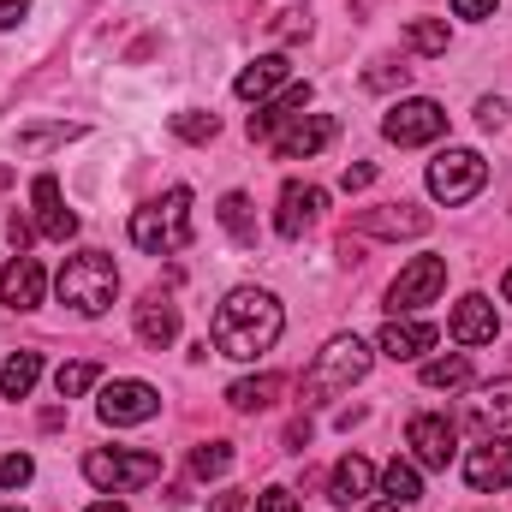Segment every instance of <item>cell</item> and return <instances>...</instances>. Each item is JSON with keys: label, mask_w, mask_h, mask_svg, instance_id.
I'll return each mask as SVG.
<instances>
[{"label": "cell", "mask_w": 512, "mask_h": 512, "mask_svg": "<svg viewBox=\"0 0 512 512\" xmlns=\"http://www.w3.org/2000/svg\"><path fill=\"white\" fill-rule=\"evenodd\" d=\"M376 346H382L393 364H411V358L435 352V328H429V322H399V316H393V322L382 328V340H376Z\"/></svg>", "instance_id": "22"}, {"label": "cell", "mask_w": 512, "mask_h": 512, "mask_svg": "<svg viewBox=\"0 0 512 512\" xmlns=\"http://www.w3.org/2000/svg\"><path fill=\"white\" fill-rule=\"evenodd\" d=\"M280 376H245V382H233L227 387V405H233V411H268V405H274V399H280Z\"/></svg>", "instance_id": "24"}, {"label": "cell", "mask_w": 512, "mask_h": 512, "mask_svg": "<svg viewBox=\"0 0 512 512\" xmlns=\"http://www.w3.org/2000/svg\"><path fill=\"white\" fill-rule=\"evenodd\" d=\"M131 245L143 256H173L191 245V191L185 185H173L167 197H155V203H143L137 215H131Z\"/></svg>", "instance_id": "3"}, {"label": "cell", "mask_w": 512, "mask_h": 512, "mask_svg": "<svg viewBox=\"0 0 512 512\" xmlns=\"http://www.w3.org/2000/svg\"><path fill=\"white\" fill-rule=\"evenodd\" d=\"M501 0H453V18H495Z\"/></svg>", "instance_id": "39"}, {"label": "cell", "mask_w": 512, "mask_h": 512, "mask_svg": "<svg viewBox=\"0 0 512 512\" xmlns=\"http://www.w3.org/2000/svg\"><path fill=\"white\" fill-rule=\"evenodd\" d=\"M227 465H233V447H227V441H203V447L191 453V471H197L203 483H209V477H221Z\"/></svg>", "instance_id": "31"}, {"label": "cell", "mask_w": 512, "mask_h": 512, "mask_svg": "<svg viewBox=\"0 0 512 512\" xmlns=\"http://www.w3.org/2000/svg\"><path fill=\"white\" fill-rule=\"evenodd\" d=\"M370 346L358 340V334H334L322 352H316V364H310V376H304V405H322V399H334V393H346L352 382H364L370 376Z\"/></svg>", "instance_id": "4"}, {"label": "cell", "mask_w": 512, "mask_h": 512, "mask_svg": "<svg viewBox=\"0 0 512 512\" xmlns=\"http://www.w3.org/2000/svg\"><path fill=\"white\" fill-rule=\"evenodd\" d=\"M24 12H30V0H0V30L24 24Z\"/></svg>", "instance_id": "41"}, {"label": "cell", "mask_w": 512, "mask_h": 512, "mask_svg": "<svg viewBox=\"0 0 512 512\" xmlns=\"http://www.w3.org/2000/svg\"><path fill=\"white\" fill-rule=\"evenodd\" d=\"M280 42H298V36H310V12H280Z\"/></svg>", "instance_id": "37"}, {"label": "cell", "mask_w": 512, "mask_h": 512, "mask_svg": "<svg viewBox=\"0 0 512 512\" xmlns=\"http://www.w3.org/2000/svg\"><path fill=\"white\" fill-rule=\"evenodd\" d=\"M465 483H471L477 495H501V489H512V441L507 435H483V447H471Z\"/></svg>", "instance_id": "11"}, {"label": "cell", "mask_w": 512, "mask_h": 512, "mask_svg": "<svg viewBox=\"0 0 512 512\" xmlns=\"http://www.w3.org/2000/svg\"><path fill=\"white\" fill-rule=\"evenodd\" d=\"M54 387H60V399H78V393H90V387H96V364H90V358H72V364H60V370H54Z\"/></svg>", "instance_id": "30"}, {"label": "cell", "mask_w": 512, "mask_h": 512, "mask_svg": "<svg viewBox=\"0 0 512 512\" xmlns=\"http://www.w3.org/2000/svg\"><path fill=\"white\" fill-rule=\"evenodd\" d=\"M84 512H126V501H114V495H108V501H96V507H84Z\"/></svg>", "instance_id": "44"}, {"label": "cell", "mask_w": 512, "mask_h": 512, "mask_svg": "<svg viewBox=\"0 0 512 512\" xmlns=\"http://www.w3.org/2000/svg\"><path fill=\"white\" fill-rule=\"evenodd\" d=\"M447 328H453L459 346H489V340L501 334V316H495V304H489L483 292H465V298L453 304V322H447Z\"/></svg>", "instance_id": "17"}, {"label": "cell", "mask_w": 512, "mask_h": 512, "mask_svg": "<svg viewBox=\"0 0 512 512\" xmlns=\"http://www.w3.org/2000/svg\"><path fill=\"white\" fill-rule=\"evenodd\" d=\"M376 489V465L364 459V453H346L340 465H334V477H328V501L334 507H352V501H364Z\"/></svg>", "instance_id": "21"}, {"label": "cell", "mask_w": 512, "mask_h": 512, "mask_svg": "<svg viewBox=\"0 0 512 512\" xmlns=\"http://www.w3.org/2000/svg\"><path fill=\"white\" fill-rule=\"evenodd\" d=\"M173 131H179L185 143H209V137L221 131V120H215V114H197V108H191V114H173Z\"/></svg>", "instance_id": "32"}, {"label": "cell", "mask_w": 512, "mask_h": 512, "mask_svg": "<svg viewBox=\"0 0 512 512\" xmlns=\"http://www.w3.org/2000/svg\"><path fill=\"white\" fill-rule=\"evenodd\" d=\"M280 328H286L280 298H274V292H262V286H233V292L221 298L215 322H209L215 352H221V358H233V364H256L262 352H274Z\"/></svg>", "instance_id": "1"}, {"label": "cell", "mask_w": 512, "mask_h": 512, "mask_svg": "<svg viewBox=\"0 0 512 512\" xmlns=\"http://www.w3.org/2000/svg\"><path fill=\"white\" fill-rule=\"evenodd\" d=\"M340 185H346V191H364V185H376V167H370V161H358V167H346V173H340Z\"/></svg>", "instance_id": "38"}, {"label": "cell", "mask_w": 512, "mask_h": 512, "mask_svg": "<svg viewBox=\"0 0 512 512\" xmlns=\"http://www.w3.org/2000/svg\"><path fill=\"white\" fill-rule=\"evenodd\" d=\"M96 411H102L108 429H131V423H149L161 411V393L149 382H108L102 399H96Z\"/></svg>", "instance_id": "9"}, {"label": "cell", "mask_w": 512, "mask_h": 512, "mask_svg": "<svg viewBox=\"0 0 512 512\" xmlns=\"http://www.w3.org/2000/svg\"><path fill=\"white\" fill-rule=\"evenodd\" d=\"M256 512H298V495L274 483V489H262V495H256Z\"/></svg>", "instance_id": "35"}, {"label": "cell", "mask_w": 512, "mask_h": 512, "mask_svg": "<svg viewBox=\"0 0 512 512\" xmlns=\"http://www.w3.org/2000/svg\"><path fill=\"white\" fill-rule=\"evenodd\" d=\"M78 137V126H42V131H18V149H42V143H66Z\"/></svg>", "instance_id": "34"}, {"label": "cell", "mask_w": 512, "mask_h": 512, "mask_svg": "<svg viewBox=\"0 0 512 512\" xmlns=\"http://www.w3.org/2000/svg\"><path fill=\"white\" fill-rule=\"evenodd\" d=\"M251 501H245V489H221L215 501H209V512H245Z\"/></svg>", "instance_id": "40"}, {"label": "cell", "mask_w": 512, "mask_h": 512, "mask_svg": "<svg viewBox=\"0 0 512 512\" xmlns=\"http://www.w3.org/2000/svg\"><path fill=\"white\" fill-rule=\"evenodd\" d=\"M286 447L304 453V447H310V423H292V429H286Z\"/></svg>", "instance_id": "43"}, {"label": "cell", "mask_w": 512, "mask_h": 512, "mask_svg": "<svg viewBox=\"0 0 512 512\" xmlns=\"http://www.w3.org/2000/svg\"><path fill=\"white\" fill-rule=\"evenodd\" d=\"M477 126L501 131V126H507V102H501V96H483V102H477Z\"/></svg>", "instance_id": "36"}, {"label": "cell", "mask_w": 512, "mask_h": 512, "mask_svg": "<svg viewBox=\"0 0 512 512\" xmlns=\"http://www.w3.org/2000/svg\"><path fill=\"white\" fill-rule=\"evenodd\" d=\"M30 197H36V233H42V239H54V245H66V239L78 233V215L66 209V197H60V179H54V173H42Z\"/></svg>", "instance_id": "14"}, {"label": "cell", "mask_w": 512, "mask_h": 512, "mask_svg": "<svg viewBox=\"0 0 512 512\" xmlns=\"http://www.w3.org/2000/svg\"><path fill=\"white\" fill-rule=\"evenodd\" d=\"M322 209H328V191H322V185H298V179H292V185L280 191V215H274V233H280V239H298V233H304V227H310Z\"/></svg>", "instance_id": "15"}, {"label": "cell", "mask_w": 512, "mask_h": 512, "mask_svg": "<svg viewBox=\"0 0 512 512\" xmlns=\"http://www.w3.org/2000/svg\"><path fill=\"white\" fill-rule=\"evenodd\" d=\"M30 477H36V459H30V453H6V459H0V489H6V495L24 489Z\"/></svg>", "instance_id": "33"}, {"label": "cell", "mask_w": 512, "mask_h": 512, "mask_svg": "<svg viewBox=\"0 0 512 512\" xmlns=\"http://www.w3.org/2000/svg\"><path fill=\"white\" fill-rule=\"evenodd\" d=\"M137 340H143L149 352H167V346L179 340V304H173L167 292H149V298L137 304Z\"/></svg>", "instance_id": "18"}, {"label": "cell", "mask_w": 512, "mask_h": 512, "mask_svg": "<svg viewBox=\"0 0 512 512\" xmlns=\"http://www.w3.org/2000/svg\"><path fill=\"white\" fill-rule=\"evenodd\" d=\"M358 233L370 239H423L429 233V209H411V203H387V209H358L352 215Z\"/></svg>", "instance_id": "12"}, {"label": "cell", "mask_w": 512, "mask_h": 512, "mask_svg": "<svg viewBox=\"0 0 512 512\" xmlns=\"http://www.w3.org/2000/svg\"><path fill=\"white\" fill-rule=\"evenodd\" d=\"M334 131H340V126H334L328 114H298L292 126L274 137V155H280V161H310L316 149H328V143H334Z\"/></svg>", "instance_id": "13"}, {"label": "cell", "mask_w": 512, "mask_h": 512, "mask_svg": "<svg viewBox=\"0 0 512 512\" xmlns=\"http://www.w3.org/2000/svg\"><path fill=\"white\" fill-rule=\"evenodd\" d=\"M405 441H411V459H417L423 471H447V465H453V453H459V447H453L459 435H453V423H447L441 411L411 417V423H405Z\"/></svg>", "instance_id": "10"}, {"label": "cell", "mask_w": 512, "mask_h": 512, "mask_svg": "<svg viewBox=\"0 0 512 512\" xmlns=\"http://www.w3.org/2000/svg\"><path fill=\"white\" fill-rule=\"evenodd\" d=\"M84 477H90L102 495H131V489H143V483H155V477H161V459H155V453L96 447V453H84Z\"/></svg>", "instance_id": "6"}, {"label": "cell", "mask_w": 512, "mask_h": 512, "mask_svg": "<svg viewBox=\"0 0 512 512\" xmlns=\"http://www.w3.org/2000/svg\"><path fill=\"white\" fill-rule=\"evenodd\" d=\"M471 382V358H465V352H447V358H429V364H423V387H435V393H441V387H465Z\"/></svg>", "instance_id": "26"}, {"label": "cell", "mask_w": 512, "mask_h": 512, "mask_svg": "<svg viewBox=\"0 0 512 512\" xmlns=\"http://www.w3.org/2000/svg\"><path fill=\"white\" fill-rule=\"evenodd\" d=\"M483 185H489V161H483L477 149H441V155L429 161V197L447 203V209L471 203Z\"/></svg>", "instance_id": "5"}, {"label": "cell", "mask_w": 512, "mask_h": 512, "mask_svg": "<svg viewBox=\"0 0 512 512\" xmlns=\"http://www.w3.org/2000/svg\"><path fill=\"white\" fill-rule=\"evenodd\" d=\"M501 292H507V304H512V268H507V280H501Z\"/></svg>", "instance_id": "45"}, {"label": "cell", "mask_w": 512, "mask_h": 512, "mask_svg": "<svg viewBox=\"0 0 512 512\" xmlns=\"http://www.w3.org/2000/svg\"><path fill=\"white\" fill-rule=\"evenodd\" d=\"M221 227H227L239 245H256V221H251V197H245V191H227V197H221Z\"/></svg>", "instance_id": "27"}, {"label": "cell", "mask_w": 512, "mask_h": 512, "mask_svg": "<svg viewBox=\"0 0 512 512\" xmlns=\"http://www.w3.org/2000/svg\"><path fill=\"white\" fill-rule=\"evenodd\" d=\"M286 78H292L286 54H262V60H251V66H245V72L233 78V96H239V102H262V96L286 90Z\"/></svg>", "instance_id": "20"}, {"label": "cell", "mask_w": 512, "mask_h": 512, "mask_svg": "<svg viewBox=\"0 0 512 512\" xmlns=\"http://www.w3.org/2000/svg\"><path fill=\"white\" fill-rule=\"evenodd\" d=\"M0 512H24V507H0Z\"/></svg>", "instance_id": "47"}, {"label": "cell", "mask_w": 512, "mask_h": 512, "mask_svg": "<svg viewBox=\"0 0 512 512\" xmlns=\"http://www.w3.org/2000/svg\"><path fill=\"white\" fill-rule=\"evenodd\" d=\"M42 292H48V280H42V262L36 256H12L0 268V304L6 310H36Z\"/></svg>", "instance_id": "16"}, {"label": "cell", "mask_w": 512, "mask_h": 512, "mask_svg": "<svg viewBox=\"0 0 512 512\" xmlns=\"http://www.w3.org/2000/svg\"><path fill=\"white\" fill-rule=\"evenodd\" d=\"M54 292H60L66 310H78V316H102V310L120 298V268H114V256L108 251H78V256H66Z\"/></svg>", "instance_id": "2"}, {"label": "cell", "mask_w": 512, "mask_h": 512, "mask_svg": "<svg viewBox=\"0 0 512 512\" xmlns=\"http://www.w3.org/2000/svg\"><path fill=\"white\" fill-rule=\"evenodd\" d=\"M304 108H310V84H286L274 102H262V108H256L245 131H251V137H280V126H292Z\"/></svg>", "instance_id": "19"}, {"label": "cell", "mask_w": 512, "mask_h": 512, "mask_svg": "<svg viewBox=\"0 0 512 512\" xmlns=\"http://www.w3.org/2000/svg\"><path fill=\"white\" fill-rule=\"evenodd\" d=\"M393 78H399V84H405V66H399V72H393V66H376V72H364V84H370V90H387V84H393Z\"/></svg>", "instance_id": "42"}, {"label": "cell", "mask_w": 512, "mask_h": 512, "mask_svg": "<svg viewBox=\"0 0 512 512\" xmlns=\"http://www.w3.org/2000/svg\"><path fill=\"white\" fill-rule=\"evenodd\" d=\"M36 376H42V358H36V352H18V358H6V370H0V393H6V399H30Z\"/></svg>", "instance_id": "25"}, {"label": "cell", "mask_w": 512, "mask_h": 512, "mask_svg": "<svg viewBox=\"0 0 512 512\" xmlns=\"http://www.w3.org/2000/svg\"><path fill=\"white\" fill-rule=\"evenodd\" d=\"M370 512H399V501H382V507H370Z\"/></svg>", "instance_id": "46"}, {"label": "cell", "mask_w": 512, "mask_h": 512, "mask_svg": "<svg viewBox=\"0 0 512 512\" xmlns=\"http://www.w3.org/2000/svg\"><path fill=\"white\" fill-rule=\"evenodd\" d=\"M405 42L435 60V54H447V24H441V18H411V24H405Z\"/></svg>", "instance_id": "29"}, {"label": "cell", "mask_w": 512, "mask_h": 512, "mask_svg": "<svg viewBox=\"0 0 512 512\" xmlns=\"http://www.w3.org/2000/svg\"><path fill=\"white\" fill-rule=\"evenodd\" d=\"M382 489L393 495V501H399V507H411V501L423 495V477H417V465H405V459H393V465L382 471Z\"/></svg>", "instance_id": "28"}, {"label": "cell", "mask_w": 512, "mask_h": 512, "mask_svg": "<svg viewBox=\"0 0 512 512\" xmlns=\"http://www.w3.org/2000/svg\"><path fill=\"white\" fill-rule=\"evenodd\" d=\"M441 286H447V256H411V262L399 268V280L387 286V310H393V316H399V310H423V304L441 298Z\"/></svg>", "instance_id": "8"}, {"label": "cell", "mask_w": 512, "mask_h": 512, "mask_svg": "<svg viewBox=\"0 0 512 512\" xmlns=\"http://www.w3.org/2000/svg\"><path fill=\"white\" fill-rule=\"evenodd\" d=\"M465 423H471V429H483V435H495L501 423H512V376H507V382L477 387V399L465 405Z\"/></svg>", "instance_id": "23"}, {"label": "cell", "mask_w": 512, "mask_h": 512, "mask_svg": "<svg viewBox=\"0 0 512 512\" xmlns=\"http://www.w3.org/2000/svg\"><path fill=\"white\" fill-rule=\"evenodd\" d=\"M447 131V108L441 102H429V96H405V102H393L382 120V137L387 143H399V149H417V143H435Z\"/></svg>", "instance_id": "7"}]
</instances>
